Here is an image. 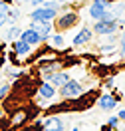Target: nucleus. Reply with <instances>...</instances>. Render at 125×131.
I'll return each mask as SVG.
<instances>
[{
  "instance_id": "nucleus-1",
  "label": "nucleus",
  "mask_w": 125,
  "mask_h": 131,
  "mask_svg": "<svg viewBox=\"0 0 125 131\" xmlns=\"http://www.w3.org/2000/svg\"><path fill=\"white\" fill-rule=\"evenodd\" d=\"M60 97L62 99H66V101H72V99H77L79 97V95H83V93H85V91H83V85H82V82H77V80H74V78H72V80H70V82L66 83V85H62V88H60Z\"/></svg>"
},
{
  "instance_id": "nucleus-2",
  "label": "nucleus",
  "mask_w": 125,
  "mask_h": 131,
  "mask_svg": "<svg viewBox=\"0 0 125 131\" xmlns=\"http://www.w3.org/2000/svg\"><path fill=\"white\" fill-rule=\"evenodd\" d=\"M77 20H79V16H77V12H74V10H67V12H62V14H58L56 16V20H54V28L56 30H70L72 26L77 24Z\"/></svg>"
},
{
  "instance_id": "nucleus-3",
  "label": "nucleus",
  "mask_w": 125,
  "mask_h": 131,
  "mask_svg": "<svg viewBox=\"0 0 125 131\" xmlns=\"http://www.w3.org/2000/svg\"><path fill=\"white\" fill-rule=\"evenodd\" d=\"M58 14H60L58 10L46 8V6H38V8L32 10V14H30V22H54Z\"/></svg>"
},
{
  "instance_id": "nucleus-4",
  "label": "nucleus",
  "mask_w": 125,
  "mask_h": 131,
  "mask_svg": "<svg viewBox=\"0 0 125 131\" xmlns=\"http://www.w3.org/2000/svg\"><path fill=\"white\" fill-rule=\"evenodd\" d=\"M117 28H119L117 18H113V20H97V22L93 24L92 30L97 34V36H109V34H115Z\"/></svg>"
},
{
  "instance_id": "nucleus-5",
  "label": "nucleus",
  "mask_w": 125,
  "mask_h": 131,
  "mask_svg": "<svg viewBox=\"0 0 125 131\" xmlns=\"http://www.w3.org/2000/svg\"><path fill=\"white\" fill-rule=\"evenodd\" d=\"M44 80L50 82L56 90H60L62 85H66V83L72 80V75L67 74V72H64V70H60V72H54V74H50V75H44Z\"/></svg>"
},
{
  "instance_id": "nucleus-6",
  "label": "nucleus",
  "mask_w": 125,
  "mask_h": 131,
  "mask_svg": "<svg viewBox=\"0 0 125 131\" xmlns=\"http://www.w3.org/2000/svg\"><path fill=\"white\" fill-rule=\"evenodd\" d=\"M30 28H34L36 32L40 34L42 42H48L52 38V30H56L54 22H30Z\"/></svg>"
},
{
  "instance_id": "nucleus-7",
  "label": "nucleus",
  "mask_w": 125,
  "mask_h": 131,
  "mask_svg": "<svg viewBox=\"0 0 125 131\" xmlns=\"http://www.w3.org/2000/svg\"><path fill=\"white\" fill-rule=\"evenodd\" d=\"M117 103H119V97L113 95V93H101L99 97H97V105H99V109H103V111L115 109Z\"/></svg>"
},
{
  "instance_id": "nucleus-8",
  "label": "nucleus",
  "mask_w": 125,
  "mask_h": 131,
  "mask_svg": "<svg viewBox=\"0 0 125 131\" xmlns=\"http://www.w3.org/2000/svg\"><path fill=\"white\" fill-rule=\"evenodd\" d=\"M38 95H40L42 99H46V101H50V99H54L56 95H58V90L52 85L50 82H40V85H38Z\"/></svg>"
},
{
  "instance_id": "nucleus-9",
  "label": "nucleus",
  "mask_w": 125,
  "mask_h": 131,
  "mask_svg": "<svg viewBox=\"0 0 125 131\" xmlns=\"http://www.w3.org/2000/svg\"><path fill=\"white\" fill-rule=\"evenodd\" d=\"M20 40H24L26 44H30V46H40L42 44V38H40V34L36 32L34 28H26V30H22V34H20Z\"/></svg>"
},
{
  "instance_id": "nucleus-10",
  "label": "nucleus",
  "mask_w": 125,
  "mask_h": 131,
  "mask_svg": "<svg viewBox=\"0 0 125 131\" xmlns=\"http://www.w3.org/2000/svg\"><path fill=\"white\" fill-rule=\"evenodd\" d=\"M92 36H93L92 28H85V26H83L82 30H79V32H77V34L74 36V40H72V44H74V46H85L87 42L92 40Z\"/></svg>"
},
{
  "instance_id": "nucleus-11",
  "label": "nucleus",
  "mask_w": 125,
  "mask_h": 131,
  "mask_svg": "<svg viewBox=\"0 0 125 131\" xmlns=\"http://www.w3.org/2000/svg\"><path fill=\"white\" fill-rule=\"evenodd\" d=\"M12 50H14V54H16L18 58H26V56H30V52H32V46L30 44H26L24 40H14L12 42Z\"/></svg>"
},
{
  "instance_id": "nucleus-12",
  "label": "nucleus",
  "mask_w": 125,
  "mask_h": 131,
  "mask_svg": "<svg viewBox=\"0 0 125 131\" xmlns=\"http://www.w3.org/2000/svg\"><path fill=\"white\" fill-rule=\"evenodd\" d=\"M44 131H64V123L58 115H50L44 119Z\"/></svg>"
},
{
  "instance_id": "nucleus-13",
  "label": "nucleus",
  "mask_w": 125,
  "mask_h": 131,
  "mask_svg": "<svg viewBox=\"0 0 125 131\" xmlns=\"http://www.w3.org/2000/svg\"><path fill=\"white\" fill-rule=\"evenodd\" d=\"M50 44H52V48H56V50H62L66 42H64V36H62V34L58 32V34H52V38H50Z\"/></svg>"
},
{
  "instance_id": "nucleus-14",
  "label": "nucleus",
  "mask_w": 125,
  "mask_h": 131,
  "mask_svg": "<svg viewBox=\"0 0 125 131\" xmlns=\"http://www.w3.org/2000/svg\"><path fill=\"white\" fill-rule=\"evenodd\" d=\"M20 34H22V28H18V26H10L8 32H6V40L8 42H14L20 38Z\"/></svg>"
},
{
  "instance_id": "nucleus-15",
  "label": "nucleus",
  "mask_w": 125,
  "mask_h": 131,
  "mask_svg": "<svg viewBox=\"0 0 125 131\" xmlns=\"http://www.w3.org/2000/svg\"><path fill=\"white\" fill-rule=\"evenodd\" d=\"M10 90H12V88H10V83H4V85H0V101H2V99H6V95L10 93Z\"/></svg>"
},
{
  "instance_id": "nucleus-16",
  "label": "nucleus",
  "mask_w": 125,
  "mask_h": 131,
  "mask_svg": "<svg viewBox=\"0 0 125 131\" xmlns=\"http://www.w3.org/2000/svg\"><path fill=\"white\" fill-rule=\"evenodd\" d=\"M119 121H121V119H119L117 115H111V117L107 119V125L111 127V129H117V127H119Z\"/></svg>"
},
{
  "instance_id": "nucleus-17",
  "label": "nucleus",
  "mask_w": 125,
  "mask_h": 131,
  "mask_svg": "<svg viewBox=\"0 0 125 131\" xmlns=\"http://www.w3.org/2000/svg\"><path fill=\"white\" fill-rule=\"evenodd\" d=\"M6 75H8L10 80H18V78H20V75H22V72H20V70H6Z\"/></svg>"
},
{
  "instance_id": "nucleus-18",
  "label": "nucleus",
  "mask_w": 125,
  "mask_h": 131,
  "mask_svg": "<svg viewBox=\"0 0 125 131\" xmlns=\"http://www.w3.org/2000/svg\"><path fill=\"white\" fill-rule=\"evenodd\" d=\"M119 44H121V46H119V54H121V58L125 60V30L121 32V40H119Z\"/></svg>"
},
{
  "instance_id": "nucleus-19",
  "label": "nucleus",
  "mask_w": 125,
  "mask_h": 131,
  "mask_svg": "<svg viewBox=\"0 0 125 131\" xmlns=\"http://www.w3.org/2000/svg\"><path fill=\"white\" fill-rule=\"evenodd\" d=\"M18 18H20V14H18V10L10 8V10H8V22H16Z\"/></svg>"
},
{
  "instance_id": "nucleus-20",
  "label": "nucleus",
  "mask_w": 125,
  "mask_h": 131,
  "mask_svg": "<svg viewBox=\"0 0 125 131\" xmlns=\"http://www.w3.org/2000/svg\"><path fill=\"white\" fill-rule=\"evenodd\" d=\"M101 52H103V54H109V52H113V46H111V44H105V46L101 48Z\"/></svg>"
},
{
  "instance_id": "nucleus-21",
  "label": "nucleus",
  "mask_w": 125,
  "mask_h": 131,
  "mask_svg": "<svg viewBox=\"0 0 125 131\" xmlns=\"http://www.w3.org/2000/svg\"><path fill=\"white\" fill-rule=\"evenodd\" d=\"M30 4H32L34 8H38V6H42V4H44V0H30Z\"/></svg>"
},
{
  "instance_id": "nucleus-22",
  "label": "nucleus",
  "mask_w": 125,
  "mask_h": 131,
  "mask_svg": "<svg viewBox=\"0 0 125 131\" xmlns=\"http://www.w3.org/2000/svg\"><path fill=\"white\" fill-rule=\"evenodd\" d=\"M117 117H119L121 121H125V107H123V109H119V113H117Z\"/></svg>"
},
{
  "instance_id": "nucleus-23",
  "label": "nucleus",
  "mask_w": 125,
  "mask_h": 131,
  "mask_svg": "<svg viewBox=\"0 0 125 131\" xmlns=\"http://www.w3.org/2000/svg\"><path fill=\"white\" fill-rule=\"evenodd\" d=\"M4 64H6V56L0 54V68H4Z\"/></svg>"
},
{
  "instance_id": "nucleus-24",
  "label": "nucleus",
  "mask_w": 125,
  "mask_h": 131,
  "mask_svg": "<svg viewBox=\"0 0 125 131\" xmlns=\"http://www.w3.org/2000/svg\"><path fill=\"white\" fill-rule=\"evenodd\" d=\"M105 85H107V88H111V85H113V78H107V80H105Z\"/></svg>"
},
{
  "instance_id": "nucleus-25",
  "label": "nucleus",
  "mask_w": 125,
  "mask_h": 131,
  "mask_svg": "<svg viewBox=\"0 0 125 131\" xmlns=\"http://www.w3.org/2000/svg\"><path fill=\"white\" fill-rule=\"evenodd\" d=\"M101 131H111V127H109L107 123H105V125H101Z\"/></svg>"
},
{
  "instance_id": "nucleus-26",
  "label": "nucleus",
  "mask_w": 125,
  "mask_h": 131,
  "mask_svg": "<svg viewBox=\"0 0 125 131\" xmlns=\"http://www.w3.org/2000/svg\"><path fill=\"white\" fill-rule=\"evenodd\" d=\"M117 24H121V26H125V18H119V20H117Z\"/></svg>"
},
{
  "instance_id": "nucleus-27",
  "label": "nucleus",
  "mask_w": 125,
  "mask_h": 131,
  "mask_svg": "<svg viewBox=\"0 0 125 131\" xmlns=\"http://www.w3.org/2000/svg\"><path fill=\"white\" fill-rule=\"evenodd\" d=\"M2 117H4V107L0 105V119H2Z\"/></svg>"
},
{
  "instance_id": "nucleus-28",
  "label": "nucleus",
  "mask_w": 125,
  "mask_h": 131,
  "mask_svg": "<svg viewBox=\"0 0 125 131\" xmlns=\"http://www.w3.org/2000/svg\"><path fill=\"white\" fill-rule=\"evenodd\" d=\"M56 2H60V4H67L70 0H56Z\"/></svg>"
},
{
  "instance_id": "nucleus-29",
  "label": "nucleus",
  "mask_w": 125,
  "mask_h": 131,
  "mask_svg": "<svg viewBox=\"0 0 125 131\" xmlns=\"http://www.w3.org/2000/svg\"><path fill=\"white\" fill-rule=\"evenodd\" d=\"M16 2H30V0H16Z\"/></svg>"
},
{
  "instance_id": "nucleus-30",
  "label": "nucleus",
  "mask_w": 125,
  "mask_h": 131,
  "mask_svg": "<svg viewBox=\"0 0 125 131\" xmlns=\"http://www.w3.org/2000/svg\"><path fill=\"white\" fill-rule=\"evenodd\" d=\"M72 131H79V127H74V129H72Z\"/></svg>"
},
{
  "instance_id": "nucleus-31",
  "label": "nucleus",
  "mask_w": 125,
  "mask_h": 131,
  "mask_svg": "<svg viewBox=\"0 0 125 131\" xmlns=\"http://www.w3.org/2000/svg\"><path fill=\"white\" fill-rule=\"evenodd\" d=\"M0 82H2V75H0Z\"/></svg>"
},
{
  "instance_id": "nucleus-32",
  "label": "nucleus",
  "mask_w": 125,
  "mask_h": 131,
  "mask_svg": "<svg viewBox=\"0 0 125 131\" xmlns=\"http://www.w3.org/2000/svg\"><path fill=\"white\" fill-rule=\"evenodd\" d=\"M121 131H125V129H121Z\"/></svg>"
}]
</instances>
